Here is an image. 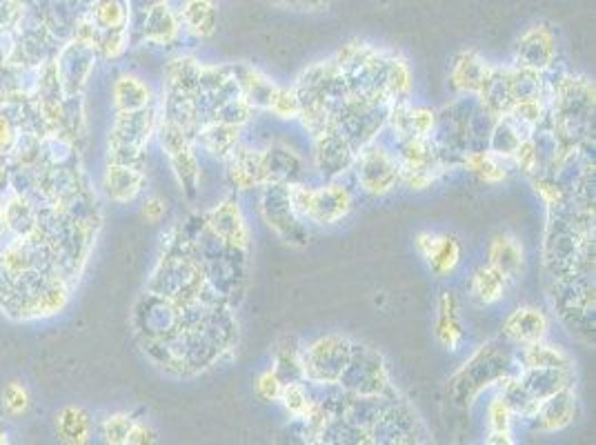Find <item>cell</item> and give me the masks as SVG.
Segmentation results:
<instances>
[{
  "label": "cell",
  "instance_id": "cell-1",
  "mask_svg": "<svg viewBox=\"0 0 596 445\" xmlns=\"http://www.w3.org/2000/svg\"><path fill=\"white\" fill-rule=\"evenodd\" d=\"M238 343V325L230 305H216L201 323L176 330L165 341L149 343L158 365L178 377H194L212 370Z\"/></svg>",
  "mask_w": 596,
  "mask_h": 445
},
{
  "label": "cell",
  "instance_id": "cell-2",
  "mask_svg": "<svg viewBox=\"0 0 596 445\" xmlns=\"http://www.w3.org/2000/svg\"><path fill=\"white\" fill-rule=\"evenodd\" d=\"M185 236L190 241L196 261L201 263L207 285L214 290L218 299L230 305V308L241 303L245 296L250 254L238 252L214 236L210 227L205 225L203 214L196 219V230Z\"/></svg>",
  "mask_w": 596,
  "mask_h": 445
},
{
  "label": "cell",
  "instance_id": "cell-3",
  "mask_svg": "<svg viewBox=\"0 0 596 445\" xmlns=\"http://www.w3.org/2000/svg\"><path fill=\"white\" fill-rule=\"evenodd\" d=\"M548 116L563 147L588 141L594 121V83L583 76H561L550 87Z\"/></svg>",
  "mask_w": 596,
  "mask_h": 445
},
{
  "label": "cell",
  "instance_id": "cell-4",
  "mask_svg": "<svg viewBox=\"0 0 596 445\" xmlns=\"http://www.w3.org/2000/svg\"><path fill=\"white\" fill-rule=\"evenodd\" d=\"M172 236L174 239L167 243L165 254L161 256L156 270L152 272L147 292L176 303H185L198 299V296L214 294V290L205 281L201 263L196 261L185 232L174 230Z\"/></svg>",
  "mask_w": 596,
  "mask_h": 445
},
{
  "label": "cell",
  "instance_id": "cell-5",
  "mask_svg": "<svg viewBox=\"0 0 596 445\" xmlns=\"http://www.w3.org/2000/svg\"><path fill=\"white\" fill-rule=\"evenodd\" d=\"M521 363L512 354L510 348H505L499 341H490L481 345L459 370L452 374L447 383L452 403L459 408H470V405L481 397V394L499 385L512 374H519Z\"/></svg>",
  "mask_w": 596,
  "mask_h": 445
},
{
  "label": "cell",
  "instance_id": "cell-6",
  "mask_svg": "<svg viewBox=\"0 0 596 445\" xmlns=\"http://www.w3.org/2000/svg\"><path fill=\"white\" fill-rule=\"evenodd\" d=\"M334 61L341 69L347 89H350V96L392 103L390 96H387V65H390V54L363 41H350L336 52Z\"/></svg>",
  "mask_w": 596,
  "mask_h": 445
},
{
  "label": "cell",
  "instance_id": "cell-7",
  "mask_svg": "<svg viewBox=\"0 0 596 445\" xmlns=\"http://www.w3.org/2000/svg\"><path fill=\"white\" fill-rule=\"evenodd\" d=\"M550 301L561 323L579 339L594 341V276H568L550 281Z\"/></svg>",
  "mask_w": 596,
  "mask_h": 445
},
{
  "label": "cell",
  "instance_id": "cell-8",
  "mask_svg": "<svg viewBox=\"0 0 596 445\" xmlns=\"http://www.w3.org/2000/svg\"><path fill=\"white\" fill-rule=\"evenodd\" d=\"M287 192L298 216L316 225H339L354 212V196L339 181H325L319 187L301 181L287 185Z\"/></svg>",
  "mask_w": 596,
  "mask_h": 445
},
{
  "label": "cell",
  "instance_id": "cell-9",
  "mask_svg": "<svg viewBox=\"0 0 596 445\" xmlns=\"http://www.w3.org/2000/svg\"><path fill=\"white\" fill-rule=\"evenodd\" d=\"M392 103L367 101V98L347 96L334 110V130L350 141L356 152L374 143L385 130Z\"/></svg>",
  "mask_w": 596,
  "mask_h": 445
},
{
  "label": "cell",
  "instance_id": "cell-10",
  "mask_svg": "<svg viewBox=\"0 0 596 445\" xmlns=\"http://www.w3.org/2000/svg\"><path fill=\"white\" fill-rule=\"evenodd\" d=\"M156 130L158 112L152 105L138 112L116 114V125L109 134V163L141 165L145 147L152 141Z\"/></svg>",
  "mask_w": 596,
  "mask_h": 445
},
{
  "label": "cell",
  "instance_id": "cell-11",
  "mask_svg": "<svg viewBox=\"0 0 596 445\" xmlns=\"http://www.w3.org/2000/svg\"><path fill=\"white\" fill-rule=\"evenodd\" d=\"M396 161L401 167V181L410 190L423 192L427 187H432L439 181L445 170H450L443 163V158L432 143V138H405L399 141V152H396Z\"/></svg>",
  "mask_w": 596,
  "mask_h": 445
},
{
  "label": "cell",
  "instance_id": "cell-12",
  "mask_svg": "<svg viewBox=\"0 0 596 445\" xmlns=\"http://www.w3.org/2000/svg\"><path fill=\"white\" fill-rule=\"evenodd\" d=\"M158 138H161V145L170 158L172 172L176 176L178 185L185 192L187 199H196L198 187H201V163H198L196 156V143L194 138L187 134L183 127H178L170 121H161L158 118Z\"/></svg>",
  "mask_w": 596,
  "mask_h": 445
},
{
  "label": "cell",
  "instance_id": "cell-13",
  "mask_svg": "<svg viewBox=\"0 0 596 445\" xmlns=\"http://www.w3.org/2000/svg\"><path fill=\"white\" fill-rule=\"evenodd\" d=\"M352 170L356 172V181H359L361 190L365 194L376 196V199L392 194L396 187L403 185L396 154L387 150L379 141L365 145L363 150L356 154V163Z\"/></svg>",
  "mask_w": 596,
  "mask_h": 445
},
{
  "label": "cell",
  "instance_id": "cell-14",
  "mask_svg": "<svg viewBox=\"0 0 596 445\" xmlns=\"http://www.w3.org/2000/svg\"><path fill=\"white\" fill-rule=\"evenodd\" d=\"M261 216L267 227L287 245L303 247L310 241V232L294 210L287 185L267 183L261 187Z\"/></svg>",
  "mask_w": 596,
  "mask_h": 445
},
{
  "label": "cell",
  "instance_id": "cell-15",
  "mask_svg": "<svg viewBox=\"0 0 596 445\" xmlns=\"http://www.w3.org/2000/svg\"><path fill=\"white\" fill-rule=\"evenodd\" d=\"M352 343L341 334H327L303 348V379L310 383H336L352 354Z\"/></svg>",
  "mask_w": 596,
  "mask_h": 445
},
{
  "label": "cell",
  "instance_id": "cell-16",
  "mask_svg": "<svg viewBox=\"0 0 596 445\" xmlns=\"http://www.w3.org/2000/svg\"><path fill=\"white\" fill-rule=\"evenodd\" d=\"M336 383L350 394H383L392 390L385 359L370 345L361 343H352L350 361Z\"/></svg>",
  "mask_w": 596,
  "mask_h": 445
},
{
  "label": "cell",
  "instance_id": "cell-17",
  "mask_svg": "<svg viewBox=\"0 0 596 445\" xmlns=\"http://www.w3.org/2000/svg\"><path fill=\"white\" fill-rule=\"evenodd\" d=\"M370 439L372 443L385 445L421 443L427 441V430L410 405L394 399L381 414V419L374 423V428L370 430Z\"/></svg>",
  "mask_w": 596,
  "mask_h": 445
},
{
  "label": "cell",
  "instance_id": "cell-18",
  "mask_svg": "<svg viewBox=\"0 0 596 445\" xmlns=\"http://www.w3.org/2000/svg\"><path fill=\"white\" fill-rule=\"evenodd\" d=\"M203 221L210 227V232L218 236L225 245L234 247L238 252L250 254L252 232L236 196H225V199L214 205L212 210L203 212Z\"/></svg>",
  "mask_w": 596,
  "mask_h": 445
},
{
  "label": "cell",
  "instance_id": "cell-19",
  "mask_svg": "<svg viewBox=\"0 0 596 445\" xmlns=\"http://www.w3.org/2000/svg\"><path fill=\"white\" fill-rule=\"evenodd\" d=\"M312 141V165L316 174L325 178V181H336V178L352 170L359 152L339 132L330 130L312 138Z\"/></svg>",
  "mask_w": 596,
  "mask_h": 445
},
{
  "label": "cell",
  "instance_id": "cell-20",
  "mask_svg": "<svg viewBox=\"0 0 596 445\" xmlns=\"http://www.w3.org/2000/svg\"><path fill=\"white\" fill-rule=\"evenodd\" d=\"M556 61V34L550 25H534L514 49V65L548 74Z\"/></svg>",
  "mask_w": 596,
  "mask_h": 445
},
{
  "label": "cell",
  "instance_id": "cell-21",
  "mask_svg": "<svg viewBox=\"0 0 596 445\" xmlns=\"http://www.w3.org/2000/svg\"><path fill=\"white\" fill-rule=\"evenodd\" d=\"M414 247L439 279L450 276L461 263V241L454 234L419 232L414 239Z\"/></svg>",
  "mask_w": 596,
  "mask_h": 445
},
{
  "label": "cell",
  "instance_id": "cell-22",
  "mask_svg": "<svg viewBox=\"0 0 596 445\" xmlns=\"http://www.w3.org/2000/svg\"><path fill=\"white\" fill-rule=\"evenodd\" d=\"M576 405H579V401H576V390L574 385H570V388H563L559 392H554L552 397L539 401L528 423H532L534 432H543V434L561 432L568 428L570 423H574Z\"/></svg>",
  "mask_w": 596,
  "mask_h": 445
},
{
  "label": "cell",
  "instance_id": "cell-23",
  "mask_svg": "<svg viewBox=\"0 0 596 445\" xmlns=\"http://www.w3.org/2000/svg\"><path fill=\"white\" fill-rule=\"evenodd\" d=\"M550 330V321L545 316L543 310L534 308V305H523V308H516L508 321L503 325V339L508 343L519 345V348H525V345L545 341Z\"/></svg>",
  "mask_w": 596,
  "mask_h": 445
},
{
  "label": "cell",
  "instance_id": "cell-24",
  "mask_svg": "<svg viewBox=\"0 0 596 445\" xmlns=\"http://www.w3.org/2000/svg\"><path fill=\"white\" fill-rule=\"evenodd\" d=\"M227 178L236 192H250L254 187H263L265 163L263 150H252V147H236V150L225 158Z\"/></svg>",
  "mask_w": 596,
  "mask_h": 445
},
{
  "label": "cell",
  "instance_id": "cell-25",
  "mask_svg": "<svg viewBox=\"0 0 596 445\" xmlns=\"http://www.w3.org/2000/svg\"><path fill=\"white\" fill-rule=\"evenodd\" d=\"M263 163H265L267 183L292 185V183H301L305 176L303 156L294 152L292 147H287L285 143H274L270 147H265Z\"/></svg>",
  "mask_w": 596,
  "mask_h": 445
},
{
  "label": "cell",
  "instance_id": "cell-26",
  "mask_svg": "<svg viewBox=\"0 0 596 445\" xmlns=\"http://www.w3.org/2000/svg\"><path fill=\"white\" fill-rule=\"evenodd\" d=\"M490 67L492 65L479 52H472V49H463V52L456 54L450 69V87L454 89V94L476 96Z\"/></svg>",
  "mask_w": 596,
  "mask_h": 445
},
{
  "label": "cell",
  "instance_id": "cell-27",
  "mask_svg": "<svg viewBox=\"0 0 596 445\" xmlns=\"http://www.w3.org/2000/svg\"><path fill=\"white\" fill-rule=\"evenodd\" d=\"M147 183V176L141 165L127 163H109L105 170V192L116 203H132L138 199Z\"/></svg>",
  "mask_w": 596,
  "mask_h": 445
},
{
  "label": "cell",
  "instance_id": "cell-28",
  "mask_svg": "<svg viewBox=\"0 0 596 445\" xmlns=\"http://www.w3.org/2000/svg\"><path fill=\"white\" fill-rule=\"evenodd\" d=\"M396 399L394 388L383 394H350L341 417L350 421L356 428L370 434L374 423L381 419V414L387 410V405Z\"/></svg>",
  "mask_w": 596,
  "mask_h": 445
},
{
  "label": "cell",
  "instance_id": "cell-29",
  "mask_svg": "<svg viewBox=\"0 0 596 445\" xmlns=\"http://www.w3.org/2000/svg\"><path fill=\"white\" fill-rule=\"evenodd\" d=\"M476 101L488 110L492 116H505L510 114L514 105L512 96V85H510V67H490L488 76L481 85L479 92H476Z\"/></svg>",
  "mask_w": 596,
  "mask_h": 445
},
{
  "label": "cell",
  "instance_id": "cell-30",
  "mask_svg": "<svg viewBox=\"0 0 596 445\" xmlns=\"http://www.w3.org/2000/svg\"><path fill=\"white\" fill-rule=\"evenodd\" d=\"M516 377L536 403L574 385V370L561 368H521Z\"/></svg>",
  "mask_w": 596,
  "mask_h": 445
},
{
  "label": "cell",
  "instance_id": "cell-31",
  "mask_svg": "<svg viewBox=\"0 0 596 445\" xmlns=\"http://www.w3.org/2000/svg\"><path fill=\"white\" fill-rule=\"evenodd\" d=\"M181 18L174 12L167 0H158L152 7L145 9L143 38L154 45H172L181 34Z\"/></svg>",
  "mask_w": 596,
  "mask_h": 445
},
{
  "label": "cell",
  "instance_id": "cell-32",
  "mask_svg": "<svg viewBox=\"0 0 596 445\" xmlns=\"http://www.w3.org/2000/svg\"><path fill=\"white\" fill-rule=\"evenodd\" d=\"M463 321H461V299L454 292H443L436 305V339L445 350H459L463 343Z\"/></svg>",
  "mask_w": 596,
  "mask_h": 445
},
{
  "label": "cell",
  "instance_id": "cell-33",
  "mask_svg": "<svg viewBox=\"0 0 596 445\" xmlns=\"http://www.w3.org/2000/svg\"><path fill=\"white\" fill-rule=\"evenodd\" d=\"M488 265L503 274L510 283L519 279L525 270V254L521 243L512 234H496L488 247Z\"/></svg>",
  "mask_w": 596,
  "mask_h": 445
},
{
  "label": "cell",
  "instance_id": "cell-34",
  "mask_svg": "<svg viewBox=\"0 0 596 445\" xmlns=\"http://www.w3.org/2000/svg\"><path fill=\"white\" fill-rule=\"evenodd\" d=\"M236 83H238V92L250 103L254 110H265L272 103V96L276 92V83L270 76H265L261 69L250 67V65H232Z\"/></svg>",
  "mask_w": 596,
  "mask_h": 445
},
{
  "label": "cell",
  "instance_id": "cell-35",
  "mask_svg": "<svg viewBox=\"0 0 596 445\" xmlns=\"http://www.w3.org/2000/svg\"><path fill=\"white\" fill-rule=\"evenodd\" d=\"M241 132L243 127L223 121H210L198 127V132L194 134V143L201 145L210 156L225 161L236 150L238 143H241Z\"/></svg>",
  "mask_w": 596,
  "mask_h": 445
},
{
  "label": "cell",
  "instance_id": "cell-36",
  "mask_svg": "<svg viewBox=\"0 0 596 445\" xmlns=\"http://www.w3.org/2000/svg\"><path fill=\"white\" fill-rule=\"evenodd\" d=\"M178 18L187 32L205 41L216 32L218 3L216 0H185L178 9Z\"/></svg>",
  "mask_w": 596,
  "mask_h": 445
},
{
  "label": "cell",
  "instance_id": "cell-37",
  "mask_svg": "<svg viewBox=\"0 0 596 445\" xmlns=\"http://www.w3.org/2000/svg\"><path fill=\"white\" fill-rule=\"evenodd\" d=\"M530 134L532 132L525 130L521 123H516L510 114L499 116L492 127L485 150L492 152L494 156H499L501 161H510V156L514 154L516 147H519L523 138H528Z\"/></svg>",
  "mask_w": 596,
  "mask_h": 445
},
{
  "label": "cell",
  "instance_id": "cell-38",
  "mask_svg": "<svg viewBox=\"0 0 596 445\" xmlns=\"http://www.w3.org/2000/svg\"><path fill=\"white\" fill-rule=\"evenodd\" d=\"M508 285L510 281L505 279L503 274L496 272L494 267L481 265L470 279V301L481 305V308L499 303L503 296L508 294Z\"/></svg>",
  "mask_w": 596,
  "mask_h": 445
},
{
  "label": "cell",
  "instance_id": "cell-39",
  "mask_svg": "<svg viewBox=\"0 0 596 445\" xmlns=\"http://www.w3.org/2000/svg\"><path fill=\"white\" fill-rule=\"evenodd\" d=\"M152 98H154L152 89H149V85L145 81H141V78H138V76L123 74L114 83V107H116V114L145 110V107L152 105Z\"/></svg>",
  "mask_w": 596,
  "mask_h": 445
},
{
  "label": "cell",
  "instance_id": "cell-40",
  "mask_svg": "<svg viewBox=\"0 0 596 445\" xmlns=\"http://www.w3.org/2000/svg\"><path fill=\"white\" fill-rule=\"evenodd\" d=\"M58 439L69 445H85L92 437V419L85 408L67 405L56 417Z\"/></svg>",
  "mask_w": 596,
  "mask_h": 445
},
{
  "label": "cell",
  "instance_id": "cell-41",
  "mask_svg": "<svg viewBox=\"0 0 596 445\" xmlns=\"http://www.w3.org/2000/svg\"><path fill=\"white\" fill-rule=\"evenodd\" d=\"M459 165L465 167L470 174L476 178H481L483 183H503L508 178V170H505V161H501L499 156H494L488 150H468L461 158Z\"/></svg>",
  "mask_w": 596,
  "mask_h": 445
},
{
  "label": "cell",
  "instance_id": "cell-42",
  "mask_svg": "<svg viewBox=\"0 0 596 445\" xmlns=\"http://www.w3.org/2000/svg\"><path fill=\"white\" fill-rule=\"evenodd\" d=\"M521 368H561V370H574V363L570 354L561 350L559 345H550L545 341L525 345L521 348Z\"/></svg>",
  "mask_w": 596,
  "mask_h": 445
},
{
  "label": "cell",
  "instance_id": "cell-43",
  "mask_svg": "<svg viewBox=\"0 0 596 445\" xmlns=\"http://www.w3.org/2000/svg\"><path fill=\"white\" fill-rule=\"evenodd\" d=\"M201 67L203 63L194 61L190 56L174 58V61L165 69V89L194 94L198 89V81H201Z\"/></svg>",
  "mask_w": 596,
  "mask_h": 445
},
{
  "label": "cell",
  "instance_id": "cell-44",
  "mask_svg": "<svg viewBox=\"0 0 596 445\" xmlns=\"http://www.w3.org/2000/svg\"><path fill=\"white\" fill-rule=\"evenodd\" d=\"M510 85L514 103L519 101H532V98H548L550 85L545 81L543 72H534V69L525 67H510Z\"/></svg>",
  "mask_w": 596,
  "mask_h": 445
},
{
  "label": "cell",
  "instance_id": "cell-45",
  "mask_svg": "<svg viewBox=\"0 0 596 445\" xmlns=\"http://www.w3.org/2000/svg\"><path fill=\"white\" fill-rule=\"evenodd\" d=\"M127 23H129V9L123 0H101V3L96 5V21H94L96 34L127 32Z\"/></svg>",
  "mask_w": 596,
  "mask_h": 445
},
{
  "label": "cell",
  "instance_id": "cell-46",
  "mask_svg": "<svg viewBox=\"0 0 596 445\" xmlns=\"http://www.w3.org/2000/svg\"><path fill=\"white\" fill-rule=\"evenodd\" d=\"M301 354H303V348H298V343L294 339H283L281 343H278L274 370L285 383L287 381H305Z\"/></svg>",
  "mask_w": 596,
  "mask_h": 445
},
{
  "label": "cell",
  "instance_id": "cell-47",
  "mask_svg": "<svg viewBox=\"0 0 596 445\" xmlns=\"http://www.w3.org/2000/svg\"><path fill=\"white\" fill-rule=\"evenodd\" d=\"M412 89V72L403 56L390 54V65H387V96L392 103L407 101Z\"/></svg>",
  "mask_w": 596,
  "mask_h": 445
},
{
  "label": "cell",
  "instance_id": "cell-48",
  "mask_svg": "<svg viewBox=\"0 0 596 445\" xmlns=\"http://www.w3.org/2000/svg\"><path fill=\"white\" fill-rule=\"evenodd\" d=\"M494 123H496V116H492L488 110H483L479 101H476L474 110L468 116V125H465V130H468L470 150H485Z\"/></svg>",
  "mask_w": 596,
  "mask_h": 445
},
{
  "label": "cell",
  "instance_id": "cell-49",
  "mask_svg": "<svg viewBox=\"0 0 596 445\" xmlns=\"http://www.w3.org/2000/svg\"><path fill=\"white\" fill-rule=\"evenodd\" d=\"M510 116L521 123L525 130H536L541 123L548 121V98H532V101H519L512 105Z\"/></svg>",
  "mask_w": 596,
  "mask_h": 445
},
{
  "label": "cell",
  "instance_id": "cell-50",
  "mask_svg": "<svg viewBox=\"0 0 596 445\" xmlns=\"http://www.w3.org/2000/svg\"><path fill=\"white\" fill-rule=\"evenodd\" d=\"M532 185H534L536 194L541 196L543 205L548 207V212H563L570 207V196L565 194L550 176L536 174V176H532Z\"/></svg>",
  "mask_w": 596,
  "mask_h": 445
},
{
  "label": "cell",
  "instance_id": "cell-51",
  "mask_svg": "<svg viewBox=\"0 0 596 445\" xmlns=\"http://www.w3.org/2000/svg\"><path fill=\"white\" fill-rule=\"evenodd\" d=\"M267 112L276 118H281V121H296V118L301 116V98H298L296 89L294 87H276Z\"/></svg>",
  "mask_w": 596,
  "mask_h": 445
},
{
  "label": "cell",
  "instance_id": "cell-52",
  "mask_svg": "<svg viewBox=\"0 0 596 445\" xmlns=\"http://www.w3.org/2000/svg\"><path fill=\"white\" fill-rule=\"evenodd\" d=\"M254 107L245 101L243 96H236L232 98V101H227L221 110L216 112L214 121H223V123H230V125H236V127H245L247 123L252 121L254 116Z\"/></svg>",
  "mask_w": 596,
  "mask_h": 445
},
{
  "label": "cell",
  "instance_id": "cell-53",
  "mask_svg": "<svg viewBox=\"0 0 596 445\" xmlns=\"http://www.w3.org/2000/svg\"><path fill=\"white\" fill-rule=\"evenodd\" d=\"M134 417L132 414H112V417H107L103 421V439L112 445H127L129 439V432H132V425H134Z\"/></svg>",
  "mask_w": 596,
  "mask_h": 445
},
{
  "label": "cell",
  "instance_id": "cell-54",
  "mask_svg": "<svg viewBox=\"0 0 596 445\" xmlns=\"http://www.w3.org/2000/svg\"><path fill=\"white\" fill-rule=\"evenodd\" d=\"M29 403H32V399H29V392L23 383L18 381H12L5 385L3 390V405L5 410L12 414V417H18V414H25Z\"/></svg>",
  "mask_w": 596,
  "mask_h": 445
},
{
  "label": "cell",
  "instance_id": "cell-55",
  "mask_svg": "<svg viewBox=\"0 0 596 445\" xmlns=\"http://www.w3.org/2000/svg\"><path fill=\"white\" fill-rule=\"evenodd\" d=\"M488 421H490V430L512 432L514 412L510 410L508 401H505L501 394H496V397L492 399V403L488 405Z\"/></svg>",
  "mask_w": 596,
  "mask_h": 445
},
{
  "label": "cell",
  "instance_id": "cell-56",
  "mask_svg": "<svg viewBox=\"0 0 596 445\" xmlns=\"http://www.w3.org/2000/svg\"><path fill=\"white\" fill-rule=\"evenodd\" d=\"M283 385H285V381L278 377L276 374V370L272 368V370H265L261 377L256 379V397L261 399V401H265V403H276L278 401V397H281V390H283Z\"/></svg>",
  "mask_w": 596,
  "mask_h": 445
},
{
  "label": "cell",
  "instance_id": "cell-57",
  "mask_svg": "<svg viewBox=\"0 0 596 445\" xmlns=\"http://www.w3.org/2000/svg\"><path fill=\"white\" fill-rule=\"evenodd\" d=\"M510 161L516 165V170H521L525 176H534L539 174V163H536V152L532 145V138H523L521 145L516 147L514 154L510 156Z\"/></svg>",
  "mask_w": 596,
  "mask_h": 445
},
{
  "label": "cell",
  "instance_id": "cell-58",
  "mask_svg": "<svg viewBox=\"0 0 596 445\" xmlns=\"http://www.w3.org/2000/svg\"><path fill=\"white\" fill-rule=\"evenodd\" d=\"M165 214H167V201L161 199V196H152V199H147L143 203L141 216H143L145 223H149V225L161 223L165 219Z\"/></svg>",
  "mask_w": 596,
  "mask_h": 445
},
{
  "label": "cell",
  "instance_id": "cell-59",
  "mask_svg": "<svg viewBox=\"0 0 596 445\" xmlns=\"http://www.w3.org/2000/svg\"><path fill=\"white\" fill-rule=\"evenodd\" d=\"M127 443H138V445H147V443H156V432L149 428L143 421H134L132 432H129Z\"/></svg>",
  "mask_w": 596,
  "mask_h": 445
},
{
  "label": "cell",
  "instance_id": "cell-60",
  "mask_svg": "<svg viewBox=\"0 0 596 445\" xmlns=\"http://www.w3.org/2000/svg\"><path fill=\"white\" fill-rule=\"evenodd\" d=\"M16 143V130H14V123L9 121V116L0 114V152L9 150V147H14Z\"/></svg>",
  "mask_w": 596,
  "mask_h": 445
},
{
  "label": "cell",
  "instance_id": "cell-61",
  "mask_svg": "<svg viewBox=\"0 0 596 445\" xmlns=\"http://www.w3.org/2000/svg\"><path fill=\"white\" fill-rule=\"evenodd\" d=\"M485 443L490 445H512V432H499V430H492L488 437H485Z\"/></svg>",
  "mask_w": 596,
  "mask_h": 445
},
{
  "label": "cell",
  "instance_id": "cell-62",
  "mask_svg": "<svg viewBox=\"0 0 596 445\" xmlns=\"http://www.w3.org/2000/svg\"><path fill=\"white\" fill-rule=\"evenodd\" d=\"M294 7H301V9H323V7H327V0H294Z\"/></svg>",
  "mask_w": 596,
  "mask_h": 445
},
{
  "label": "cell",
  "instance_id": "cell-63",
  "mask_svg": "<svg viewBox=\"0 0 596 445\" xmlns=\"http://www.w3.org/2000/svg\"><path fill=\"white\" fill-rule=\"evenodd\" d=\"M5 443H9V439H7V432L0 428V445H5Z\"/></svg>",
  "mask_w": 596,
  "mask_h": 445
}]
</instances>
